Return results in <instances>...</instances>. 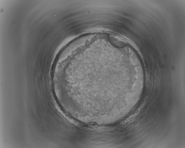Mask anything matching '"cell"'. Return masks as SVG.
<instances>
[{
  "instance_id": "cell-1",
  "label": "cell",
  "mask_w": 185,
  "mask_h": 148,
  "mask_svg": "<svg viewBox=\"0 0 185 148\" xmlns=\"http://www.w3.org/2000/svg\"><path fill=\"white\" fill-rule=\"evenodd\" d=\"M110 42L114 46L119 48L123 47L127 43L125 40L119 36L114 34H110L108 35Z\"/></svg>"
}]
</instances>
